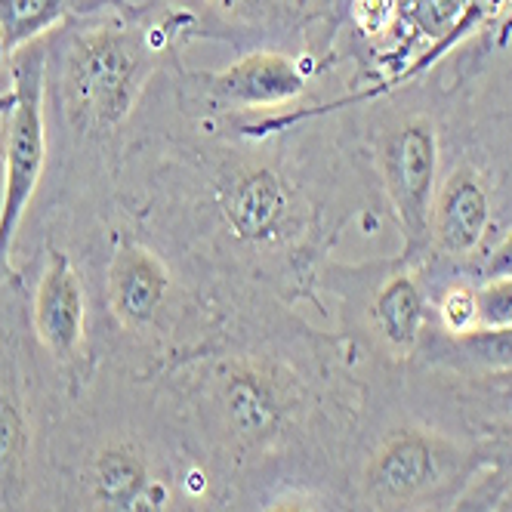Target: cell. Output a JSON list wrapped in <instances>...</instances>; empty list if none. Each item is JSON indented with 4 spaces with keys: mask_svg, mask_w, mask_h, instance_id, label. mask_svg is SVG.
<instances>
[{
    "mask_svg": "<svg viewBox=\"0 0 512 512\" xmlns=\"http://www.w3.org/2000/svg\"><path fill=\"white\" fill-rule=\"evenodd\" d=\"M207 4L216 13H223V16H238V13H244L253 4V0H207Z\"/></svg>",
    "mask_w": 512,
    "mask_h": 512,
    "instance_id": "cell-22",
    "label": "cell"
},
{
    "mask_svg": "<svg viewBox=\"0 0 512 512\" xmlns=\"http://www.w3.org/2000/svg\"><path fill=\"white\" fill-rule=\"evenodd\" d=\"M306 68L287 53L256 50L207 78V93L235 108H281L306 90Z\"/></svg>",
    "mask_w": 512,
    "mask_h": 512,
    "instance_id": "cell-7",
    "label": "cell"
},
{
    "mask_svg": "<svg viewBox=\"0 0 512 512\" xmlns=\"http://www.w3.org/2000/svg\"><path fill=\"white\" fill-rule=\"evenodd\" d=\"M219 210L229 232L253 247L278 244L297 223V195L269 164L235 167L223 182Z\"/></svg>",
    "mask_w": 512,
    "mask_h": 512,
    "instance_id": "cell-4",
    "label": "cell"
},
{
    "mask_svg": "<svg viewBox=\"0 0 512 512\" xmlns=\"http://www.w3.org/2000/svg\"><path fill=\"white\" fill-rule=\"evenodd\" d=\"M90 488L105 512H167L170 503L167 485L152 479L149 463L130 445H112L96 454Z\"/></svg>",
    "mask_w": 512,
    "mask_h": 512,
    "instance_id": "cell-9",
    "label": "cell"
},
{
    "mask_svg": "<svg viewBox=\"0 0 512 512\" xmlns=\"http://www.w3.org/2000/svg\"><path fill=\"white\" fill-rule=\"evenodd\" d=\"M398 0H355L352 19L364 38H383L395 28Z\"/></svg>",
    "mask_w": 512,
    "mask_h": 512,
    "instance_id": "cell-20",
    "label": "cell"
},
{
    "mask_svg": "<svg viewBox=\"0 0 512 512\" xmlns=\"http://www.w3.org/2000/svg\"><path fill=\"white\" fill-rule=\"evenodd\" d=\"M31 324L41 346L53 358H71L84 343V327H87L84 281L75 263H71V256L59 247L47 250L41 281L34 287Z\"/></svg>",
    "mask_w": 512,
    "mask_h": 512,
    "instance_id": "cell-5",
    "label": "cell"
},
{
    "mask_svg": "<svg viewBox=\"0 0 512 512\" xmlns=\"http://www.w3.org/2000/svg\"><path fill=\"white\" fill-rule=\"evenodd\" d=\"M155 56L149 34L127 25L78 31L65 47L59 71V99L68 124L93 136L118 130L152 78Z\"/></svg>",
    "mask_w": 512,
    "mask_h": 512,
    "instance_id": "cell-1",
    "label": "cell"
},
{
    "mask_svg": "<svg viewBox=\"0 0 512 512\" xmlns=\"http://www.w3.org/2000/svg\"><path fill=\"white\" fill-rule=\"evenodd\" d=\"M442 321L448 327V334H466L472 327H479V300L475 290L466 284L451 287L442 300Z\"/></svg>",
    "mask_w": 512,
    "mask_h": 512,
    "instance_id": "cell-18",
    "label": "cell"
},
{
    "mask_svg": "<svg viewBox=\"0 0 512 512\" xmlns=\"http://www.w3.org/2000/svg\"><path fill=\"white\" fill-rule=\"evenodd\" d=\"M0 278L38 195L47 167V47L44 41L10 59V84L0 93Z\"/></svg>",
    "mask_w": 512,
    "mask_h": 512,
    "instance_id": "cell-2",
    "label": "cell"
},
{
    "mask_svg": "<svg viewBox=\"0 0 512 512\" xmlns=\"http://www.w3.org/2000/svg\"><path fill=\"white\" fill-rule=\"evenodd\" d=\"M426 318L423 290L411 275H395L383 284L374 300V321L392 352H411L420 340Z\"/></svg>",
    "mask_w": 512,
    "mask_h": 512,
    "instance_id": "cell-12",
    "label": "cell"
},
{
    "mask_svg": "<svg viewBox=\"0 0 512 512\" xmlns=\"http://www.w3.org/2000/svg\"><path fill=\"white\" fill-rule=\"evenodd\" d=\"M491 223V195L485 179L472 167L448 173L445 186L432 198L429 232L448 256H469L479 250Z\"/></svg>",
    "mask_w": 512,
    "mask_h": 512,
    "instance_id": "cell-8",
    "label": "cell"
},
{
    "mask_svg": "<svg viewBox=\"0 0 512 512\" xmlns=\"http://www.w3.org/2000/svg\"><path fill=\"white\" fill-rule=\"evenodd\" d=\"M223 408L238 438L263 442L281 423V401L275 386L250 368L232 371L223 386Z\"/></svg>",
    "mask_w": 512,
    "mask_h": 512,
    "instance_id": "cell-11",
    "label": "cell"
},
{
    "mask_svg": "<svg viewBox=\"0 0 512 512\" xmlns=\"http://www.w3.org/2000/svg\"><path fill=\"white\" fill-rule=\"evenodd\" d=\"M269 512H312V509L303 506V503H294V500H284V503H275Z\"/></svg>",
    "mask_w": 512,
    "mask_h": 512,
    "instance_id": "cell-23",
    "label": "cell"
},
{
    "mask_svg": "<svg viewBox=\"0 0 512 512\" xmlns=\"http://www.w3.org/2000/svg\"><path fill=\"white\" fill-rule=\"evenodd\" d=\"M479 300V324L500 327L512 324V278H497L475 290Z\"/></svg>",
    "mask_w": 512,
    "mask_h": 512,
    "instance_id": "cell-19",
    "label": "cell"
},
{
    "mask_svg": "<svg viewBox=\"0 0 512 512\" xmlns=\"http://www.w3.org/2000/svg\"><path fill=\"white\" fill-rule=\"evenodd\" d=\"M451 346L469 371L506 374L512 371V324H479L466 334H451Z\"/></svg>",
    "mask_w": 512,
    "mask_h": 512,
    "instance_id": "cell-14",
    "label": "cell"
},
{
    "mask_svg": "<svg viewBox=\"0 0 512 512\" xmlns=\"http://www.w3.org/2000/svg\"><path fill=\"white\" fill-rule=\"evenodd\" d=\"M466 7L469 0H398L392 31H408L411 41H429L435 47L460 22Z\"/></svg>",
    "mask_w": 512,
    "mask_h": 512,
    "instance_id": "cell-15",
    "label": "cell"
},
{
    "mask_svg": "<svg viewBox=\"0 0 512 512\" xmlns=\"http://www.w3.org/2000/svg\"><path fill=\"white\" fill-rule=\"evenodd\" d=\"M28 451V423L22 414L19 398L0 389V485L13 488L22 475Z\"/></svg>",
    "mask_w": 512,
    "mask_h": 512,
    "instance_id": "cell-17",
    "label": "cell"
},
{
    "mask_svg": "<svg viewBox=\"0 0 512 512\" xmlns=\"http://www.w3.org/2000/svg\"><path fill=\"white\" fill-rule=\"evenodd\" d=\"M512 4V0H469V7H466V13L460 16V22L445 34V38L442 41H438L435 47H429V50H423L408 68H401L398 71V75H392L389 78V84H383L377 93H383V90H392V87H401V84H405V81H411V78H417L420 75V71H426L432 62H438V59H442L454 44H460L463 38H469V34L472 31H479L482 25H488L491 19H497L506 7ZM374 93V96H377Z\"/></svg>",
    "mask_w": 512,
    "mask_h": 512,
    "instance_id": "cell-16",
    "label": "cell"
},
{
    "mask_svg": "<svg viewBox=\"0 0 512 512\" xmlns=\"http://www.w3.org/2000/svg\"><path fill=\"white\" fill-rule=\"evenodd\" d=\"M68 10V0H0V44L13 59L38 44Z\"/></svg>",
    "mask_w": 512,
    "mask_h": 512,
    "instance_id": "cell-13",
    "label": "cell"
},
{
    "mask_svg": "<svg viewBox=\"0 0 512 512\" xmlns=\"http://www.w3.org/2000/svg\"><path fill=\"white\" fill-rule=\"evenodd\" d=\"M105 294L112 315L127 331H145L161 318L173 294V275L155 250L139 241H127L108 263Z\"/></svg>",
    "mask_w": 512,
    "mask_h": 512,
    "instance_id": "cell-6",
    "label": "cell"
},
{
    "mask_svg": "<svg viewBox=\"0 0 512 512\" xmlns=\"http://www.w3.org/2000/svg\"><path fill=\"white\" fill-rule=\"evenodd\" d=\"M485 278H488V281H497V278H512V229L503 235V241L497 244V250L488 256Z\"/></svg>",
    "mask_w": 512,
    "mask_h": 512,
    "instance_id": "cell-21",
    "label": "cell"
},
{
    "mask_svg": "<svg viewBox=\"0 0 512 512\" xmlns=\"http://www.w3.org/2000/svg\"><path fill=\"white\" fill-rule=\"evenodd\" d=\"M380 170L408 247L414 250L429 235L438 170L435 127L426 118H411L389 130L380 142Z\"/></svg>",
    "mask_w": 512,
    "mask_h": 512,
    "instance_id": "cell-3",
    "label": "cell"
},
{
    "mask_svg": "<svg viewBox=\"0 0 512 512\" xmlns=\"http://www.w3.org/2000/svg\"><path fill=\"white\" fill-rule=\"evenodd\" d=\"M435 472L438 463L432 445L417 432H405L389 438L377 451L364 472V485L377 503H405L429 488Z\"/></svg>",
    "mask_w": 512,
    "mask_h": 512,
    "instance_id": "cell-10",
    "label": "cell"
}]
</instances>
